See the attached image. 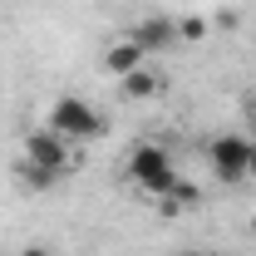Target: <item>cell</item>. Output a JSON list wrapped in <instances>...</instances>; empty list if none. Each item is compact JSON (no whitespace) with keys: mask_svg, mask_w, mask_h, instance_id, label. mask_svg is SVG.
I'll use <instances>...</instances> for the list:
<instances>
[{"mask_svg":"<svg viewBox=\"0 0 256 256\" xmlns=\"http://www.w3.org/2000/svg\"><path fill=\"white\" fill-rule=\"evenodd\" d=\"M44 128H54L64 143H94L98 133H104V114H98L89 98L64 94V98H54V108H50V124H44Z\"/></svg>","mask_w":256,"mask_h":256,"instance_id":"obj_1","label":"cell"},{"mask_svg":"<svg viewBox=\"0 0 256 256\" xmlns=\"http://www.w3.org/2000/svg\"><path fill=\"white\" fill-rule=\"evenodd\" d=\"M128 182L143 188L148 197H162V192L178 182V168H172V153L158 148V143H138L128 153Z\"/></svg>","mask_w":256,"mask_h":256,"instance_id":"obj_2","label":"cell"},{"mask_svg":"<svg viewBox=\"0 0 256 256\" xmlns=\"http://www.w3.org/2000/svg\"><path fill=\"white\" fill-rule=\"evenodd\" d=\"M25 162L60 182V178L74 172V143H64L54 128H30L25 133Z\"/></svg>","mask_w":256,"mask_h":256,"instance_id":"obj_3","label":"cell"},{"mask_svg":"<svg viewBox=\"0 0 256 256\" xmlns=\"http://www.w3.org/2000/svg\"><path fill=\"white\" fill-rule=\"evenodd\" d=\"M246 162H252V138L246 133H222L207 143V168L217 182H246Z\"/></svg>","mask_w":256,"mask_h":256,"instance_id":"obj_4","label":"cell"},{"mask_svg":"<svg viewBox=\"0 0 256 256\" xmlns=\"http://www.w3.org/2000/svg\"><path fill=\"white\" fill-rule=\"evenodd\" d=\"M128 40L143 50V54H168V50H178L182 40H178V20L168 15V10H158V15H143V20H133V30H128Z\"/></svg>","mask_w":256,"mask_h":256,"instance_id":"obj_5","label":"cell"},{"mask_svg":"<svg viewBox=\"0 0 256 256\" xmlns=\"http://www.w3.org/2000/svg\"><path fill=\"white\" fill-rule=\"evenodd\" d=\"M143 60H148V54H143V50H138V44L124 34V40H114V44H108V54H104V69H108L114 79H124V74H133V69H143Z\"/></svg>","mask_w":256,"mask_h":256,"instance_id":"obj_6","label":"cell"},{"mask_svg":"<svg viewBox=\"0 0 256 256\" xmlns=\"http://www.w3.org/2000/svg\"><path fill=\"white\" fill-rule=\"evenodd\" d=\"M197 202H202V192L192 188L188 178H178V182H172V188L158 197V212H162V217H182V212H192Z\"/></svg>","mask_w":256,"mask_h":256,"instance_id":"obj_7","label":"cell"},{"mask_svg":"<svg viewBox=\"0 0 256 256\" xmlns=\"http://www.w3.org/2000/svg\"><path fill=\"white\" fill-rule=\"evenodd\" d=\"M162 89V79L158 74H153V69H148V64H143V69H133V74H124V79H118V94L124 98H138V104H143V98H153Z\"/></svg>","mask_w":256,"mask_h":256,"instance_id":"obj_8","label":"cell"},{"mask_svg":"<svg viewBox=\"0 0 256 256\" xmlns=\"http://www.w3.org/2000/svg\"><path fill=\"white\" fill-rule=\"evenodd\" d=\"M178 40H182V44L207 40V20H202V15H182V20H178Z\"/></svg>","mask_w":256,"mask_h":256,"instance_id":"obj_9","label":"cell"},{"mask_svg":"<svg viewBox=\"0 0 256 256\" xmlns=\"http://www.w3.org/2000/svg\"><path fill=\"white\" fill-rule=\"evenodd\" d=\"M20 256H54V252H50L44 242H30V246H25V252H20Z\"/></svg>","mask_w":256,"mask_h":256,"instance_id":"obj_10","label":"cell"},{"mask_svg":"<svg viewBox=\"0 0 256 256\" xmlns=\"http://www.w3.org/2000/svg\"><path fill=\"white\" fill-rule=\"evenodd\" d=\"M246 182H256V143H252V162H246Z\"/></svg>","mask_w":256,"mask_h":256,"instance_id":"obj_11","label":"cell"},{"mask_svg":"<svg viewBox=\"0 0 256 256\" xmlns=\"http://www.w3.org/2000/svg\"><path fill=\"white\" fill-rule=\"evenodd\" d=\"M246 128H252V133H246V138H252V143H256V108H252V124H246Z\"/></svg>","mask_w":256,"mask_h":256,"instance_id":"obj_12","label":"cell"},{"mask_svg":"<svg viewBox=\"0 0 256 256\" xmlns=\"http://www.w3.org/2000/svg\"><path fill=\"white\" fill-rule=\"evenodd\" d=\"M172 256H207V252H172Z\"/></svg>","mask_w":256,"mask_h":256,"instance_id":"obj_13","label":"cell"},{"mask_svg":"<svg viewBox=\"0 0 256 256\" xmlns=\"http://www.w3.org/2000/svg\"><path fill=\"white\" fill-rule=\"evenodd\" d=\"M246 232H252V236H256V217H252V222H246Z\"/></svg>","mask_w":256,"mask_h":256,"instance_id":"obj_14","label":"cell"},{"mask_svg":"<svg viewBox=\"0 0 256 256\" xmlns=\"http://www.w3.org/2000/svg\"><path fill=\"white\" fill-rule=\"evenodd\" d=\"M207 256H226V252H207Z\"/></svg>","mask_w":256,"mask_h":256,"instance_id":"obj_15","label":"cell"}]
</instances>
